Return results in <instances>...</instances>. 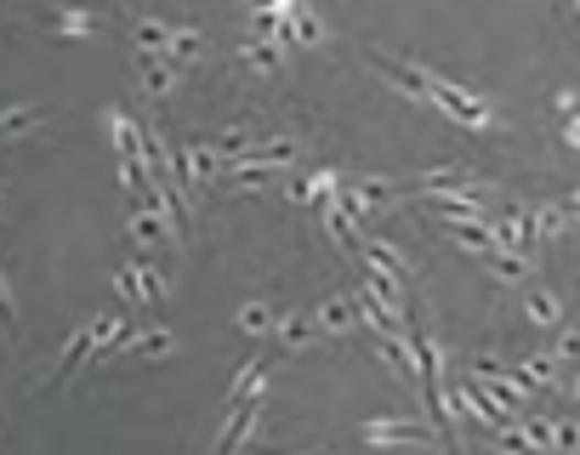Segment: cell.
Segmentation results:
<instances>
[{
    "mask_svg": "<svg viewBox=\"0 0 580 455\" xmlns=\"http://www.w3.org/2000/svg\"><path fill=\"white\" fill-rule=\"evenodd\" d=\"M251 7H267V12H280V18H291V12H302V0H251Z\"/></svg>",
    "mask_w": 580,
    "mask_h": 455,
    "instance_id": "30",
    "label": "cell"
},
{
    "mask_svg": "<svg viewBox=\"0 0 580 455\" xmlns=\"http://www.w3.org/2000/svg\"><path fill=\"white\" fill-rule=\"evenodd\" d=\"M262 393L251 399V404H239V410H228V421H222V439H217V455H239L251 444V433H256V421H262Z\"/></svg>",
    "mask_w": 580,
    "mask_h": 455,
    "instance_id": "4",
    "label": "cell"
},
{
    "mask_svg": "<svg viewBox=\"0 0 580 455\" xmlns=\"http://www.w3.org/2000/svg\"><path fill=\"white\" fill-rule=\"evenodd\" d=\"M364 450H404V444H444V433H433L416 415H370L359 428Z\"/></svg>",
    "mask_w": 580,
    "mask_h": 455,
    "instance_id": "2",
    "label": "cell"
},
{
    "mask_svg": "<svg viewBox=\"0 0 580 455\" xmlns=\"http://www.w3.org/2000/svg\"><path fill=\"white\" fill-rule=\"evenodd\" d=\"M563 143H569V148H580V114H569V120H563Z\"/></svg>",
    "mask_w": 580,
    "mask_h": 455,
    "instance_id": "32",
    "label": "cell"
},
{
    "mask_svg": "<svg viewBox=\"0 0 580 455\" xmlns=\"http://www.w3.org/2000/svg\"><path fill=\"white\" fill-rule=\"evenodd\" d=\"M427 86H433V109L450 114L461 132H490V125H495V109H490L478 91H467V86H456V80H444L438 69H427Z\"/></svg>",
    "mask_w": 580,
    "mask_h": 455,
    "instance_id": "1",
    "label": "cell"
},
{
    "mask_svg": "<svg viewBox=\"0 0 580 455\" xmlns=\"http://www.w3.org/2000/svg\"><path fill=\"white\" fill-rule=\"evenodd\" d=\"M524 319L540 324V331H563V302L552 297V290H529V297H524Z\"/></svg>",
    "mask_w": 580,
    "mask_h": 455,
    "instance_id": "11",
    "label": "cell"
},
{
    "mask_svg": "<svg viewBox=\"0 0 580 455\" xmlns=\"http://www.w3.org/2000/svg\"><path fill=\"white\" fill-rule=\"evenodd\" d=\"M262 387H267V359H245V365H239V376L228 381V399H222V404L239 410V404H251Z\"/></svg>",
    "mask_w": 580,
    "mask_h": 455,
    "instance_id": "9",
    "label": "cell"
},
{
    "mask_svg": "<svg viewBox=\"0 0 580 455\" xmlns=\"http://www.w3.org/2000/svg\"><path fill=\"white\" fill-rule=\"evenodd\" d=\"M136 274H143V290H149V308H160V302H165V274H160L154 263H136Z\"/></svg>",
    "mask_w": 580,
    "mask_h": 455,
    "instance_id": "29",
    "label": "cell"
},
{
    "mask_svg": "<svg viewBox=\"0 0 580 455\" xmlns=\"http://www.w3.org/2000/svg\"><path fill=\"white\" fill-rule=\"evenodd\" d=\"M359 256H364V263H375V268H387V274H409V263H404V251L398 245H387L382 234H364V245H359Z\"/></svg>",
    "mask_w": 580,
    "mask_h": 455,
    "instance_id": "12",
    "label": "cell"
},
{
    "mask_svg": "<svg viewBox=\"0 0 580 455\" xmlns=\"http://www.w3.org/2000/svg\"><path fill=\"white\" fill-rule=\"evenodd\" d=\"M353 324H359V302H353V297H336V302L319 308V331H325V336H348Z\"/></svg>",
    "mask_w": 580,
    "mask_h": 455,
    "instance_id": "13",
    "label": "cell"
},
{
    "mask_svg": "<svg viewBox=\"0 0 580 455\" xmlns=\"http://www.w3.org/2000/svg\"><path fill=\"white\" fill-rule=\"evenodd\" d=\"M529 217H535V234H540V240H558L563 228H569V211H563V206H535Z\"/></svg>",
    "mask_w": 580,
    "mask_h": 455,
    "instance_id": "23",
    "label": "cell"
},
{
    "mask_svg": "<svg viewBox=\"0 0 580 455\" xmlns=\"http://www.w3.org/2000/svg\"><path fill=\"white\" fill-rule=\"evenodd\" d=\"M552 359H558V365H580V331H574V324H563V331H558Z\"/></svg>",
    "mask_w": 580,
    "mask_h": 455,
    "instance_id": "26",
    "label": "cell"
},
{
    "mask_svg": "<svg viewBox=\"0 0 580 455\" xmlns=\"http://www.w3.org/2000/svg\"><path fill=\"white\" fill-rule=\"evenodd\" d=\"M125 41H131L136 52H171V41H177V29H171V23H160V18H136V23H125Z\"/></svg>",
    "mask_w": 580,
    "mask_h": 455,
    "instance_id": "10",
    "label": "cell"
},
{
    "mask_svg": "<svg viewBox=\"0 0 580 455\" xmlns=\"http://www.w3.org/2000/svg\"><path fill=\"white\" fill-rule=\"evenodd\" d=\"M472 381L490 387V393H495L501 404H512L518 415H524V404H529V393H535V387L524 381V370H501L495 359H478V365H472Z\"/></svg>",
    "mask_w": 580,
    "mask_h": 455,
    "instance_id": "3",
    "label": "cell"
},
{
    "mask_svg": "<svg viewBox=\"0 0 580 455\" xmlns=\"http://www.w3.org/2000/svg\"><path fill=\"white\" fill-rule=\"evenodd\" d=\"M273 336H280L285 347H307V342H319L325 331H319V313H285Z\"/></svg>",
    "mask_w": 580,
    "mask_h": 455,
    "instance_id": "14",
    "label": "cell"
},
{
    "mask_svg": "<svg viewBox=\"0 0 580 455\" xmlns=\"http://www.w3.org/2000/svg\"><path fill=\"white\" fill-rule=\"evenodd\" d=\"M552 450L558 455H580V421H569V415L552 421Z\"/></svg>",
    "mask_w": 580,
    "mask_h": 455,
    "instance_id": "25",
    "label": "cell"
},
{
    "mask_svg": "<svg viewBox=\"0 0 580 455\" xmlns=\"http://www.w3.org/2000/svg\"><path fill=\"white\" fill-rule=\"evenodd\" d=\"M552 109L569 120V114H580V97H574V91H558V97H552Z\"/></svg>",
    "mask_w": 580,
    "mask_h": 455,
    "instance_id": "31",
    "label": "cell"
},
{
    "mask_svg": "<svg viewBox=\"0 0 580 455\" xmlns=\"http://www.w3.org/2000/svg\"><path fill=\"white\" fill-rule=\"evenodd\" d=\"M574 7H580V0H574Z\"/></svg>",
    "mask_w": 580,
    "mask_h": 455,
    "instance_id": "35",
    "label": "cell"
},
{
    "mask_svg": "<svg viewBox=\"0 0 580 455\" xmlns=\"http://www.w3.org/2000/svg\"><path fill=\"white\" fill-rule=\"evenodd\" d=\"M325 41V23L314 18V7H302L285 18V46H319Z\"/></svg>",
    "mask_w": 580,
    "mask_h": 455,
    "instance_id": "15",
    "label": "cell"
},
{
    "mask_svg": "<svg viewBox=\"0 0 580 455\" xmlns=\"http://www.w3.org/2000/svg\"><path fill=\"white\" fill-rule=\"evenodd\" d=\"M518 370H524V381H529V387H546V393L558 387V359H552V353H535V359H524Z\"/></svg>",
    "mask_w": 580,
    "mask_h": 455,
    "instance_id": "19",
    "label": "cell"
},
{
    "mask_svg": "<svg viewBox=\"0 0 580 455\" xmlns=\"http://www.w3.org/2000/svg\"><path fill=\"white\" fill-rule=\"evenodd\" d=\"M91 359V324H80L75 336H68V347H63V359H57V376H68V370H80Z\"/></svg>",
    "mask_w": 580,
    "mask_h": 455,
    "instance_id": "18",
    "label": "cell"
},
{
    "mask_svg": "<svg viewBox=\"0 0 580 455\" xmlns=\"http://www.w3.org/2000/svg\"><path fill=\"white\" fill-rule=\"evenodd\" d=\"M239 331H245V336H273V331H280V319H273L267 302H245V308H239Z\"/></svg>",
    "mask_w": 580,
    "mask_h": 455,
    "instance_id": "17",
    "label": "cell"
},
{
    "mask_svg": "<svg viewBox=\"0 0 580 455\" xmlns=\"http://www.w3.org/2000/svg\"><path fill=\"white\" fill-rule=\"evenodd\" d=\"M569 393H574V399H580V370H574V381H569Z\"/></svg>",
    "mask_w": 580,
    "mask_h": 455,
    "instance_id": "34",
    "label": "cell"
},
{
    "mask_svg": "<svg viewBox=\"0 0 580 455\" xmlns=\"http://www.w3.org/2000/svg\"><path fill=\"white\" fill-rule=\"evenodd\" d=\"M558 206H563L569 217H580V188H569V193H563V200H558Z\"/></svg>",
    "mask_w": 580,
    "mask_h": 455,
    "instance_id": "33",
    "label": "cell"
},
{
    "mask_svg": "<svg viewBox=\"0 0 580 455\" xmlns=\"http://www.w3.org/2000/svg\"><path fill=\"white\" fill-rule=\"evenodd\" d=\"M165 57L177 63V69H183L188 57H199V29H177V41H171V52H165Z\"/></svg>",
    "mask_w": 580,
    "mask_h": 455,
    "instance_id": "27",
    "label": "cell"
},
{
    "mask_svg": "<svg viewBox=\"0 0 580 455\" xmlns=\"http://www.w3.org/2000/svg\"><path fill=\"white\" fill-rule=\"evenodd\" d=\"M46 29H52V35L80 41V35H97L102 18H97V12H86V7H52V12H46Z\"/></svg>",
    "mask_w": 580,
    "mask_h": 455,
    "instance_id": "8",
    "label": "cell"
},
{
    "mask_svg": "<svg viewBox=\"0 0 580 455\" xmlns=\"http://www.w3.org/2000/svg\"><path fill=\"white\" fill-rule=\"evenodd\" d=\"M524 433L535 439L540 455H558V450H552V421H546V415H524Z\"/></svg>",
    "mask_w": 580,
    "mask_h": 455,
    "instance_id": "28",
    "label": "cell"
},
{
    "mask_svg": "<svg viewBox=\"0 0 580 455\" xmlns=\"http://www.w3.org/2000/svg\"><path fill=\"white\" fill-rule=\"evenodd\" d=\"M171 347H177V331H165V324H136L120 353H131V359H165Z\"/></svg>",
    "mask_w": 580,
    "mask_h": 455,
    "instance_id": "7",
    "label": "cell"
},
{
    "mask_svg": "<svg viewBox=\"0 0 580 455\" xmlns=\"http://www.w3.org/2000/svg\"><path fill=\"white\" fill-rule=\"evenodd\" d=\"M125 234H131L136 245H165V240H177V228H171V217H165L160 206H131Z\"/></svg>",
    "mask_w": 580,
    "mask_h": 455,
    "instance_id": "6",
    "label": "cell"
},
{
    "mask_svg": "<svg viewBox=\"0 0 580 455\" xmlns=\"http://www.w3.org/2000/svg\"><path fill=\"white\" fill-rule=\"evenodd\" d=\"M280 57H285V46L280 41H245V63H251V69H262V75H273V69H280Z\"/></svg>",
    "mask_w": 580,
    "mask_h": 455,
    "instance_id": "20",
    "label": "cell"
},
{
    "mask_svg": "<svg viewBox=\"0 0 580 455\" xmlns=\"http://www.w3.org/2000/svg\"><path fill=\"white\" fill-rule=\"evenodd\" d=\"M490 439H495V450H501V455H540V450H535V439L524 433V421H512V428H501V433H490Z\"/></svg>",
    "mask_w": 580,
    "mask_h": 455,
    "instance_id": "21",
    "label": "cell"
},
{
    "mask_svg": "<svg viewBox=\"0 0 580 455\" xmlns=\"http://www.w3.org/2000/svg\"><path fill=\"white\" fill-rule=\"evenodd\" d=\"M490 274L506 279V285H512V279H529V256H518V251H506V245H501V251L490 256Z\"/></svg>",
    "mask_w": 580,
    "mask_h": 455,
    "instance_id": "22",
    "label": "cell"
},
{
    "mask_svg": "<svg viewBox=\"0 0 580 455\" xmlns=\"http://www.w3.org/2000/svg\"><path fill=\"white\" fill-rule=\"evenodd\" d=\"M114 290L125 302H136V308H149V290H143V274H136V263H125V268H114Z\"/></svg>",
    "mask_w": 580,
    "mask_h": 455,
    "instance_id": "24",
    "label": "cell"
},
{
    "mask_svg": "<svg viewBox=\"0 0 580 455\" xmlns=\"http://www.w3.org/2000/svg\"><path fill=\"white\" fill-rule=\"evenodd\" d=\"M34 125H46V109H34V103H18V109H7V120H0V132H7L12 143L18 137H29Z\"/></svg>",
    "mask_w": 580,
    "mask_h": 455,
    "instance_id": "16",
    "label": "cell"
},
{
    "mask_svg": "<svg viewBox=\"0 0 580 455\" xmlns=\"http://www.w3.org/2000/svg\"><path fill=\"white\" fill-rule=\"evenodd\" d=\"M131 69H136V86H143L149 97H171V86H177V63H171L165 52H136Z\"/></svg>",
    "mask_w": 580,
    "mask_h": 455,
    "instance_id": "5",
    "label": "cell"
}]
</instances>
